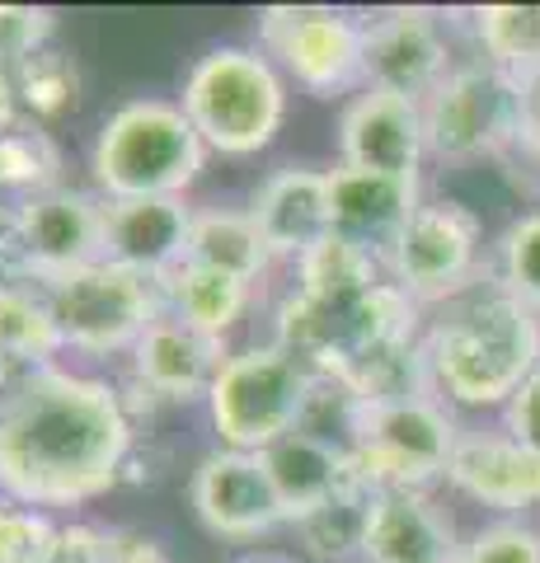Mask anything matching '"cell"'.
<instances>
[{
    "label": "cell",
    "instance_id": "cell-1",
    "mask_svg": "<svg viewBox=\"0 0 540 563\" xmlns=\"http://www.w3.org/2000/svg\"><path fill=\"white\" fill-rule=\"evenodd\" d=\"M132 422L103 380L33 366L0 390V493L20 507H76L118 479Z\"/></svg>",
    "mask_w": 540,
    "mask_h": 563
},
{
    "label": "cell",
    "instance_id": "cell-2",
    "mask_svg": "<svg viewBox=\"0 0 540 563\" xmlns=\"http://www.w3.org/2000/svg\"><path fill=\"white\" fill-rule=\"evenodd\" d=\"M432 310L438 314L423 329L432 395L461 409L503 413L517 385L540 366V314L517 301L494 273Z\"/></svg>",
    "mask_w": 540,
    "mask_h": 563
},
{
    "label": "cell",
    "instance_id": "cell-3",
    "mask_svg": "<svg viewBox=\"0 0 540 563\" xmlns=\"http://www.w3.org/2000/svg\"><path fill=\"white\" fill-rule=\"evenodd\" d=\"M428 155L447 165L508 161L527 141V80L489 62H456L423 99Z\"/></svg>",
    "mask_w": 540,
    "mask_h": 563
},
{
    "label": "cell",
    "instance_id": "cell-4",
    "mask_svg": "<svg viewBox=\"0 0 540 563\" xmlns=\"http://www.w3.org/2000/svg\"><path fill=\"white\" fill-rule=\"evenodd\" d=\"M202 169V136L194 132L184 109L174 103H128L99 132L95 146V179L109 202L132 198H174L198 179Z\"/></svg>",
    "mask_w": 540,
    "mask_h": 563
},
{
    "label": "cell",
    "instance_id": "cell-5",
    "mask_svg": "<svg viewBox=\"0 0 540 563\" xmlns=\"http://www.w3.org/2000/svg\"><path fill=\"white\" fill-rule=\"evenodd\" d=\"M316 380L320 376L310 372V362L283 343L231 357L212 380V395H207L225 451L258 455L273 442H283L287 432H296L310 395H316Z\"/></svg>",
    "mask_w": 540,
    "mask_h": 563
},
{
    "label": "cell",
    "instance_id": "cell-6",
    "mask_svg": "<svg viewBox=\"0 0 540 563\" xmlns=\"http://www.w3.org/2000/svg\"><path fill=\"white\" fill-rule=\"evenodd\" d=\"M283 80L245 47H217L194 66L184 85V113L202 146L225 155H254L283 128Z\"/></svg>",
    "mask_w": 540,
    "mask_h": 563
},
{
    "label": "cell",
    "instance_id": "cell-7",
    "mask_svg": "<svg viewBox=\"0 0 540 563\" xmlns=\"http://www.w3.org/2000/svg\"><path fill=\"white\" fill-rule=\"evenodd\" d=\"M456 442H461V428L438 395L376 399V404L362 399L353 470L372 493L428 488L432 479H447Z\"/></svg>",
    "mask_w": 540,
    "mask_h": 563
},
{
    "label": "cell",
    "instance_id": "cell-8",
    "mask_svg": "<svg viewBox=\"0 0 540 563\" xmlns=\"http://www.w3.org/2000/svg\"><path fill=\"white\" fill-rule=\"evenodd\" d=\"M386 273L418 306H442L494 273L484 217L456 198L423 202L386 254Z\"/></svg>",
    "mask_w": 540,
    "mask_h": 563
},
{
    "label": "cell",
    "instance_id": "cell-9",
    "mask_svg": "<svg viewBox=\"0 0 540 563\" xmlns=\"http://www.w3.org/2000/svg\"><path fill=\"white\" fill-rule=\"evenodd\" d=\"M161 282L118 263L47 277V310L62 333V347L80 352H123L161 320Z\"/></svg>",
    "mask_w": 540,
    "mask_h": 563
},
{
    "label": "cell",
    "instance_id": "cell-10",
    "mask_svg": "<svg viewBox=\"0 0 540 563\" xmlns=\"http://www.w3.org/2000/svg\"><path fill=\"white\" fill-rule=\"evenodd\" d=\"M264 43L320 99L367 85V24L343 10H268Z\"/></svg>",
    "mask_w": 540,
    "mask_h": 563
},
{
    "label": "cell",
    "instance_id": "cell-11",
    "mask_svg": "<svg viewBox=\"0 0 540 563\" xmlns=\"http://www.w3.org/2000/svg\"><path fill=\"white\" fill-rule=\"evenodd\" d=\"M14 244L38 277L103 263V207L71 188L29 192L14 211Z\"/></svg>",
    "mask_w": 540,
    "mask_h": 563
},
{
    "label": "cell",
    "instance_id": "cell-12",
    "mask_svg": "<svg viewBox=\"0 0 540 563\" xmlns=\"http://www.w3.org/2000/svg\"><path fill=\"white\" fill-rule=\"evenodd\" d=\"M339 151L343 169L386 174V179H418L428 161V132H423V103L386 90H362L343 109L339 122Z\"/></svg>",
    "mask_w": 540,
    "mask_h": 563
},
{
    "label": "cell",
    "instance_id": "cell-13",
    "mask_svg": "<svg viewBox=\"0 0 540 563\" xmlns=\"http://www.w3.org/2000/svg\"><path fill=\"white\" fill-rule=\"evenodd\" d=\"M451 66V43L428 10H390L367 20V90L423 103Z\"/></svg>",
    "mask_w": 540,
    "mask_h": 563
},
{
    "label": "cell",
    "instance_id": "cell-14",
    "mask_svg": "<svg viewBox=\"0 0 540 563\" xmlns=\"http://www.w3.org/2000/svg\"><path fill=\"white\" fill-rule=\"evenodd\" d=\"M447 484L498 517L531 521V512H540V455L513 442L508 432L461 428V442L447 465Z\"/></svg>",
    "mask_w": 540,
    "mask_h": 563
},
{
    "label": "cell",
    "instance_id": "cell-15",
    "mask_svg": "<svg viewBox=\"0 0 540 563\" xmlns=\"http://www.w3.org/2000/svg\"><path fill=\"white\" fill-rule=\"evenodd\" d=\"M194 507L207 531L225 540H250L287 521L283 498L254 451H217L194 474Z\"/></svg>",
    "mask_w": 540,
    "mask_h": 563
},
{
    "label": "cell",
    "instance_id": "cell-16",
    "mask_svg": "<svg viewBox=\"0 0 540 563\" xmlns=\"http://www.w3.org/2000/svg\"><path fill=\"white\" fill-rule=\"evenodd\" d=\"M194 211L179 198H132L103 207V263L142 277H169L188 258Z\"/></svg>",
    "mask_w": 540,
    "mask_h": 563
},
{
    "label": "cell",
    "instance_id": "cell-17",
    "mask_svg": "<svg viewBox=\"0 0 540 563\" xmlns=\"http://www.w3.org/2000/svg\"><path fill=\"white\" fill-rule=\"evenodd\" d=\"M423 207L418 179H386V174L334 169L329 174V225L334 235L376 254L386 263L390 244L409 225V217Z\"/></svg>",
    "mask_w": 540,
    "mask_h": 563
},
{
    "label": "cell",
    "instance_id": "cell-18",
    "mask_svg": "<svg viewBox=\"0 0 540 563\" xmlns=\"http://www.w3.org/2000/svg\"><path fill=\"white\" fill-rule=\"evenodd\" d=\"M362 563H461V540L423 488H390L372 498Z\"/></svg>",
    "mask_w": 540,
    "mask_h": 563
},
{
    "label": "cell",
    "instance_id": "cell-19",
    "mask_svg": "<svg viewBox=\"0 0 540 563\" xmlns=\"http://www.w3.org/2000/svg\"><path fill=\"white\" fill-rule=\"evenodd\" d=\"M258 455H264V470H268L277 498H283V512L291 521L320 512V507H329L353 488H367L353 470V455L334 442H324V437L301 432V428L287 432L283 442H273Z\"/></svg>",
    "mask_w": 540,
    "mask_h": 563
},
{
    "label": "cell",
    "instance_id": "cell-20",
    "mask_svg": "<svg viewBox=\"0 0 540 563\" xmlns=\"http://www.w3.org/2000/svg\"><path fill=\"white\" fill-rule=\"evenodd\" d=\"M136 362V380L146 390L165 395V399H207L212 395V380L221 376V339L202 333L194 324H184L179 314H161L142 343L132 347Z\"/></svg>",
    "mask_w": 540,
    "mask_h": 563
},
{
    "label": "cell",
    "instance_id": "cell-21",
    "mask_svg": "<svg viewBox=\"0 0 540 563\" xmlns=\"http://www.w3.org/2000/svg\"><path fill=\"white\" fill-rule=\"evenodd\" d=\"M250 217L264 235L268 254H296L306 258L316 244L334 235L329 225V174L316 169H283L258 188Z\"/></svg>",
    "mask_w": 540,
    "mask_h": 563
},
{
    "label": "cell",
    "instance_id": "cell-22",
    "mask_svg": "<svg viewBox=\"0 0 540 563\" xmlns=\"http://www.w3.org/2000/svg\"><path fill=\"white\" fill-rule=\"evenodd\" d=\"M268 244L258 235V225L250 211H198L194 217V235H188V263L198 268L225 273L235 282H250L264 273L268 263Z\"/></svg>",
    "mask_w": 540,
    "mask_h": 563
},
{
    "label": "cell",
    "instance_id": "cell-23",
    "mask_svg": "<svg viewBox=\"0 0 540 563\" xmlns=\"http://www.w3.org/2000/svg\"><path fill=\"white\" fill-rule=\"evenodd\" d=\"M161 291L169 301V314H179L184 324L212 333V339H221V333L240 320L245 296H250L245 282L212 273V268H198V263H188V258L169 277H161Z\"/></svg>",
    "mask_w": 540,
    "mask_h": 563
},
{
    "label": "cell",
    "instance_id": "cell-24",
    "mask_svg": "<svg viewBox=\"0 0 540 563\" xmlns=\"http://www.w3.org/2000/svg\"><path fill=\"white\" fill-rule=\"evenodd\" d=\"M480 62L508 70L517 80L540 76V5H480L470 10Z\"/></svg>",
    "mask_w": 540,
    "mask_h": 563
},
{
    "label": "cell",
    "instance_id": "cell-25",
    "mask_svg": "<svg viewBox=\"0 0 540 563\" xmlns=\"http://www.w3.org/2000/svg\"><path fill=\"white\" fill-rule=\"evenodd\" d=\"M57 347H62V333L52 324L47 296H33L29 287L5 282L0 287V362L33 372V366H47Z\"/></svg>",
    "mask_w": 540,
    "mask_h": 563
},
{
    "label": "cell",
    "instance_id": "cell-26",
    "mask_svg": "<svg viewBox=\"0 0 540 563\" xmlns=\"http://www.w3.org/2000/svg\"><path fill=\"white\" fill-rule=\"evenodd\" d=\"M372 488H353L334 498L320 512L301 517V540L306 550L324 559V563H343V559H362V540H367V517H372Z\"/></svg>",
    "mask_w": 540,
    "mask_h": 563
},
{
    "label": "cell",
    "instance_id": "cell-27",
    "mask_svg": "<svg viewBox=\"0 0 540 563\" xmlns=\"http://www.w3.org/2000/svg\"><path fill=\"white\" fill-rule=\"evenodd\" d=\"M494 277L517 301H527L540 314V207L521 217L498 235L494 244Z\"/></svg>",
    "mask_w": 540,
    "mask_h": 563
},
{
    "label": "cell",
    "instance_id": "cell-28",
    "mask_svg": "<svg viewBox=\"0 0 540 563\" xmlns=\"http://www.w3.org/2000/svg\"><path fill=\"white\" fill-rule=\"evenodd\" d=\"M10 85L14 95H20L33 113H62L66 103L76 99V70L71 62L62 57V52H38V57H29L20 70H10Z\"/></svg>",
    "mask_w": 540,
    "mask_h": 563
},
{
    "label": "cell",
    "instance_id": "cell-29",
    "mask_svg": "<svg viewBox=\"0 0 540 563\" xmlns=\"http://www.w3.org/2000/svg\"><path fill=\"white\" fill-rule=\"evenodd\" d=\"M461 563H540V526L498 517L461 544Z\"/></svg>",
    "mask_w": 540,
    "mask_h": 563
},
{
    "label": "cell",
    "instance_id": "cell-30",
    "mask_svg": "<svg viewBox=\"0 0 540 563\" xmlns=\"http://www.w3.org/2000/svg\"><path fill=\"white\" fill-rule=\"evenodd\" d=\"M57 550V531L10 498H0V563H47Z\"/></svg>",
    "mask_w": 540,
    "mask_h": 563
},
{
    "label": "cell",
    "instance_id": "cell-31",
    "mask_svg": "<svg viewBox=\"0 0 540 563\" xmlns=\"http://www.w3.org/2000/svg\"><path fill=\"white\" fill-rule=\"evenodd\" d=\"M57 169V155L43 136H0V188H33L43 192V184Z\"/></svg>",
    "mask_w": 540,
    "mask_h": 563
},
{
    "label": "cell",
    "instance_id": "cell-32",
    "mask_svg": "<svg viewBox=\"0 0 540 563\" xmlns=\"http://www.w3.org/2000/svg\"><path fill=\"white\" fill-rule=\"evenodd\" d=\"M52 33V14L47 10H29V5H0V70H20L29 57H38L43 43Z\"/></svg>",
    "mask_w": 540,
    "mask_h": 563
},
{
    "label": "cell",
    "instance_id": "cell-33",
    "mask_svg": "<svg viewBox=\"0 0 540 563\" xmlns=\"http://www.w3.org/2000/svg\"><path fill=\"white\" fill-rule=\"evenodd\" d=\"M503 432L540 455V366L517 385V395L503 404Z\"/></svg>",
    "mask_w": 540,
    "mask_h": 563
},
{
    "label": "cell",
    "instance_id": "cell-34",
    "mask_svg": "<svg viewBox=\"0 0 540 563\" xmlns=\"http://www.w3.org/2000/svg\"><path fill=\"white\" fill-rule=\"evenodd\" d=\"M103 563H165V554H161V544H151L142 536H109Z\"/></svg>",
    "mask_w": 540,
    "mask_h": 563
},
{
    "label": "cell",
    "instance_id": "cell-35",
    "mask_svg": "<svg viewBox=\"0 0 540 563\" xmlns=\"http://www.w3.org/2000/svg\"><path fill=\"white\" fill-rule=\"evenodd\" d=\"M517 155H527V161L540 169V76L527 80V141H521Z\"/></svg>",
    "mask_w": 540,
    "mask_h": 563
},
{
    "label": "cell",
    "instance_id": "cell-36",
    "mask_svg": "<svg viewBox=\"0 0 540 563\" xmlns=\"http://www.w3.org/2000/svg\"><path fill=\"white\" fill-rule=\"evenodd\" d=\"M235 563H287V559H277V554H245V559H235Z\"/></svg>",
    "mask_w": 540,
    "mask_h": 563
}]
</instances>
